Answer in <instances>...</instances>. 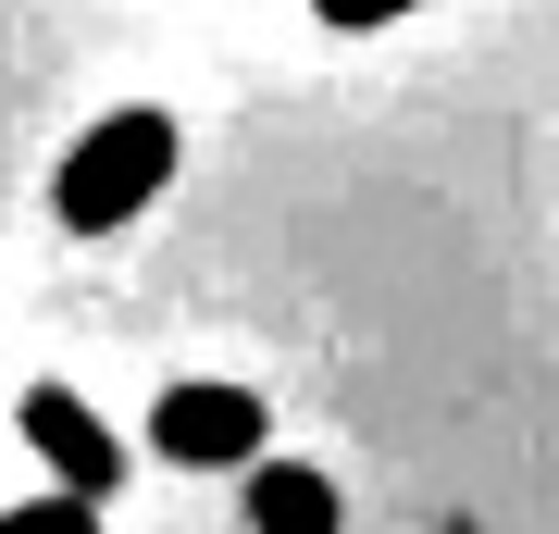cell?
Returning a JSON list of instances; mask_svg holds the SVG:
<instances>
[{
    "instance_id": "1",
    "label": "cell",
    "mask_w": 559,
    "mask_h": 534,
    "mask_svg": "<svg viewBox=\"0 0 559 534\" xmlns=\"http://www.w3.org/2000/svg\"><path fill=\"white\" fill-rule=\"evenodd\" d=\"M175 112H112V124H87L75 150H62V175H50V212L75 224V237H112V224H138L150 199H162V175H175Z\"/></svg>"
},
{
    "instance_id": "2",
    "label": "cell",
    "mask_w": 559,
    "mask_h": 534,
    "mask_svg": "<svg viewBox=\"0 0 559 534\" xmlns=\"http://www.w3.org/2000/svg\"><path fill=\"white\" fill-rule=\"evenodd\" d=\"M150 448L187 460V473H237V460L261 448V397H249V385H162Z\"/></svg>"
},
{
    "instance_id": "3",
    "label": "cell",
    "mask_w": 559,
    "mask_h": 534,
    "mask_svg": "<svg viewBox=\"0 0 559 534\" xmlns=\"http://www.w3.org/2000/svg\"><path fill=\"white\" fill-rule=\"evenodd\" d=\"M25 448L62 473V497H112L124 485V436L87 411L75 385H25Z\"/></svg>"
},
{
    "instance_id": "4",
    "label": "cell",
    "mask_w": 559,
    "mask_h": 534,
    "mask_svg": "<svg viewBox=\"0 0 559 534\" xmlns=\"http://www.w3.org/2000/svg\"><path fill=\"white\" fill-rule=\"evenodd\" d=\"M237 473H249V534H336V485H323L311 460H274V448H249Z\"/></svg>"
},
{
    "instance_id": "5",
    "label": "cell",
    "mask_w": 559,
    "mask_h": 534,
    "mask_svg": "<svg viewBox=\"0 0 559 534\" xmlns=\"http://www.w3.org/2000/svg\"><path fill=\"white\" fill-rule=\"evenodd\" d=\"M0 534H100V497H25L0 510Z\"/></svg>"
},
{
    "instance_id": "6",
    "label": "cell",
    "mask_w": 559,
    "mask_h": 534,
    "mask_svg": "<svg viewBox=\"0 0 559 534\" xmlns=\"http://www.w3.org/2000/svg\"><path fill=\"white\" fill-rule=\"evenodd\" d=\"M336 38H373V25H399V13H423V0H311Z\"/></svg>"
}]
</instances>
